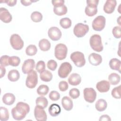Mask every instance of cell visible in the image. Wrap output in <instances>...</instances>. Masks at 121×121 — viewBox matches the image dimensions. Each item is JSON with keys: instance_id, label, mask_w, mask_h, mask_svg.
<instances>
[{"instance_id": "17", "label": "cell", "mask_w": 121, "mask_h": 121, "mask_svg": "<svg viewBox=\"0 0 121 121\" xmlns=\"http://www.w3.org/2000/svg\"><path fill=\"white\" fill-rule=\"evenodd\" d=\"M97 90L101 93L108 92L110 88V84L107 80H102L98 82L96 85Z\"/></svg>"}, {"instance_id": "18", "label": "cell", "mask_w": 121, "mask_h": 121, "mask_svg": "<svg viewBox=\"0 0 121 121\" xmlns=\"http://www.w3.org/2000/svg\"><path fill=\"white\" fill-rule=\"evenodd\" d=\"M69 83L72 86L78 85L81 81V78L80 76L78 73H72L68 78Z\"/></svg>"}, {"instance_id": "13", "label": "cell", "mask_w": 121, "mask_h": 121, "mask_svg": "<svg viewBox=\"0 0 121 121\" xmlns=\"http://www.w3.org/2000/svg\"><path fill=\"white\" fill-rule=\"evenodd\" d=\"M35 118L38 121H45L47 120V116L46 112L37 106H36L34 110Z\"/></svg>"}, {"instance_id": "30", "label": "cell", "mask_w": 121, "mask_h": 121, "mask_svg": "<svg viewBox=\"0 0 121 121\" xmlns=\"http://www.w3.org/2000/svg\"><path fill=\"white\" fill-rule=\"evenodd\" d=\"M85 13L88 17H93L97 12V7L87 5L85 8Z\"/></svg>"}, {"instance_id": "42", "label": "cell", "mask_w": 121, "mask_h": 121, "mask_svg": "<svg viewBox=\"0 0 121 121\" xmlns=\"http://www.w3.org/2000/svg\"><path fill=\"white\" fill-rule=\"evenodd\" d=\"M9 56L8 55H3L0 57V65L5 67V66H8L9 65Z\"/></svg>"}, {"instance_id": "38", "label": "cell", "mask_w": 121, "mask_h": 121, "mask_svg": "<svg viewBox=\"0 0 121 121\" xmlns=\"http://www.w3.org/2000/svg\"><path fill=\"white\" fill-rule=\"evenodd\" d=\"M36 70L39 73H41L45 70V62L43 60H40L38 61L36 64L35 67Z\"/></svg>"}, {"instance_id": "11", "label": "cell", "mask_w": 121, "mask_h": 121, "mask_svg": "<svg viewBox=\"0 0 121 121\" xmlns=\"http://www.w3.org/2000/svg\"><path fill=\"white\" fill-rule=\"evenodd\" d=\"M48 35L52 40L56 41L60 40L61 38V32L59 28L53 26L50 28L48 30Z\"/></svg>"}, {"instance_id": "8", "label": "cell", "mask_w": 121, "mask_h": 121, "mask_svg": "<svg viewBox=\"0 0 121 121\" xmlns=\"http://www.w3.org/2000/svg\"><path fill=\"white\" fill-rule=\"evenodd\" d=\"M38 83V76L35 70L28 74L26 80V85L29 88H35Z\"/></svg>"}, {"instance_id": "4", "label": "cell", "mask_w": 121, "mask_h": 121, "mask_svg": "<svg viewBox=\"0 0 121 121\" xmlns=\"http://www.w3.org/2000/svg\"><path fill=\"white\" fill-rule=\"evenodd\" d=\"M68 49L66 45L63 43L57 44L54 49V55L59 60H62L66 58L67 54Z\"/></svg>"}, {"instance_id": "23", "label": "cell", "mask_w": 121, "mask_h": 121, "mask_svg": "<svg viewBox=\"0 0 121 121\" xmlns=\"http://www.w3.org/2000/svg\"><path fill=\"white\" fill-rule=\"evenodd\" d=\"M8 78L10 81H17L20 78V74L17 69H12L9 71L8 74Z\"/></svg>"}, {"instance_id": "3", "label": "cell", "mask_w": 121, "mask_h": 121, "mask_svg": "<svg viewBox=\"0 0 121 121\" xmlns=\"http://www.w3.org/2000/svg\"><path fill=\"white\" fill-rule=\"evenodd\" d=\"M70 58L74 64L78 67H82L86 63L84 54L81 52H74L71 54Z\"/></svg>"}, {"instance_id": "2", "label": "cell", "mask_w": 121, "mask_h": 121, "mask_svg": "<svg viewBox=\"0 0 121 121\" xmlns=\"http://www.w3.org/2000/svg\"><path fill=\"white\" fill-rule=\"evenodd\" d=\"M89 43L92 49L95 52H101L103 50L101 37L99 35H92L89 40Z\"/></svg>"}, {"instance_id": "47", "label": "cell", "mask_w": 121, "mask_h": 121, "mask_svg": "<svg viewBox=\"0 0 121 121\" xmlns=\"http://www.w3.org/2000/svg\"><path fill=\"white\" fill-rule=\"evenodd\" d=\"M99 1V0H86V3L87 5L89 6L97 7Z\"/></svg>"}, {"instance_id": "9", "label": "cell", "mask_w": 121, "mask_h": 121, "mask_svg": "<svg viewBox=\"0 0 121 121\" xmlns=\"http://www.w3.org/2000/svg\"><path fill=\"white\" fill-rule=\"evenodd\" d=\"M106 23V19L103 16L96 17L92 22V28L96 31H101L104 29Z\"/></svg>"}, {"instance_id": "22", "label": "cell", "mask_w": 121, "mask_h": 121, "mask_svg": "<svg viewBox=\"0 0 121 121\" xmlns=\"http://www.w3.org/2000/svg\"><path fill=\"white\" fill-rule=\"evenodd\" d=\"M109 66L110 68L113 70H118L121 73V60L117 58H112L109 61Z\"/></svg>"}, {"instance_id": "14", "label": "cell", "mask_w": 121, "mask_h": 121, "mask_svg": "<svg viewBox=\"0 0 121 121\" xmlns=\"http://www.w3.org/2000/svg\"><path fill=\"white\" fill-rule=\"evenodd\" d=\"M0 19L5 23H9L11 21L12 17L7 9L2 7L0 9Z\"/></svg>"}, {"instance_id": "12", "label": "cell", "mask_w": 121, "mask_h": 121, "mask_svg": "<svg viewBox=\"0 0 121 121\" xmlns=\"http://www.w3.org/2000/svg\"><path fill=\"white\" fill-rule=\"evenodd\" d=\"M35 66V61L33 59H27L25 60L22 66V71L23 73L28 74L33 70Z\"/></svg>"}, {"instance_id": "19", "label": "cell", "mask_w": 121, "mask_h": 121, "mask_svg": "<svg viewBox=\"0 0 121 121\" xmlns=\"http://www.w3.org/2000/svg\"><path fill=\"white\" fill-rule=\"evenodd\" d=\"M61 104L63 108L68 111L72 110L73 106L71 99L67 96L63 97L61 100Z\"/></svg>"}, {"instance_id": "36", "label": "cell", "mask_w": 121, "mask_h": 121, "mask_svg": "<svg viewBox=\"0 0 121 121\" xmlns=\"http://www.w3.org/2000/svg\"><path fill=\"white\" fill-rule=\"evenodd\" d=\"M9 65L13 67H17L19 65L20 63V58L16 56H13L9 58Z\"/></svg>"}, {"instance_id": "27", "label": "cell", "mask_w": 121, "mask_h": 121, "mask_svg": "<svg viewBox=\"0 0 121 121\" xmlns=\"http://www.w3.org/2000/svg\"><path fill=\"white\" fill-rule=\"evenodd\" d=\"M35 103L36 106L43 109L47 107L48 104L47 99L43 96L38 97L36 99Z\"/></svg>"}, {"instance_id": "44", "label": "cell", "mask_w": 121, "mask_h": 121, "mask_svg": "<svg viewBox=\"0 0 121 121\" xmlns=\"http://www.w3.org/2000/svg\"><path fill=\"white\" fill-rule=\"evenodd\" d=\"M59 88L60 91H66L69 88L68 83L65 81H61L59 84Z\"/></svg>"}, {"instance_id": "21", "label": "cell", "mask_w": 121, "mask_h": 121, "mask_svg": "<svg viewBox=\"0 0 121 121\" xmlns=\"http://www.w3.org/2000/svg\"><path fill=\"white\" fill-rule=\"evenodd\" d=\"M2 99L4 104L8 105H11L14 103L16 98L13 94L8 93L3 95Z\"/></svg>"}, {"instance_id": "24", "label": "cell", "mask_w": 121, "mask_h": 121, "mask_svg": "<svg viewBox=\"0 0 121 121\" xmlns=\"http://www.w3.org/2000/svg\"><path fill=\"white\" fill-rule=\"evenodd\" d=\"M39 47L41 50L43 51H48L51 48V43L46 39H43L39 42Z\"/></svg>"}, {"instance_id": "48", "label": "cell", "mask_w": 121, "mask_h": 121, "mask_svg": "<svg viewBox=\"0 0 121 121\" xmlns=\"http://www.w3.org/2000/svg\"><path fill=\"white\" fill-rule=\"evenodd\" d=\"M20 2L22 3V4L24 6H27L30 5L32 2H35V1L32 0H20Z\"/></svg>"}, {"instance_id": "32", "label": "cell", "mask_w": 121, "mask_h": 121, "mask_svg": "<svg viewBox=\"0 0 121 121\" xmlns=\"http://www.w3.org/2000/svg\"><path fill=\"white\" fill-rule=\"evenodd\" d=\"M49 91V87L45 85H41L37 89V93L41 96L46 95Z\"/></svg>"}, {"instance_id": "49", "label": "cell", "mask_w": 121, "mask_h": 121, "mask_svg": "<svg viewBox=\"0 0 121 121\" xmlns=\"http://www.w3.org/2000/svg\"><path fill=\"white\" fill-rule=\"evenodd\" d=\"M100 121H111V119L110 118V116H108V115H103L102 116H101V117H100V119L99 120Z\"/></svg>"}, {"instance_id": "1", "label": "cell", "mask_w": 121, "mask_h": 121, "mask_svg": "<svg viewBox=\"0 0 121 121\" xmlns=\"http://www.w3.org/2000/svg\"><path fill=\"white\" fill-rule=\"evenodd\" d=\"M29 111L30 107L27 104L19 102L17 104L16 107L12 109L11 114L15 120L20 121L25 118Z\"/></svg>"}, {"instance_id": "20", "label": "cell", "mask_w": 121, "mask_h": 121, "mask_svg": "<svg viewBox=\"0 0 121 121\" xmlns=\"http://www.w3.org/2000/svg\"><path fill=\"white\" fill-rule=\"evenodd\" d=\"M50 115L52 117H56L60 114L61 112V108L59 105L56 104H52L48 108Z\"/></svg>"}, {"instance_id": "39", "label": "cell", "mask_w": 121, "mask_h": 121, "mask_svg": "<svg viewBox=\"0 0 121 121\" xmlns=\"http://www.w3.org/2000/svg\"><path fill=\"white\" fill-rule=\"evenodd\" d=\"M69 95L72 99H77L80 95V92L79 90L76 88L71 89L69 92Z\"/></svg>"}, {"instance_id": "35", "label": "cell", "mask_w": 121, "mask_h": 121, "mask_svg": "<svg viewBox=\"0 0 121 121\" xmlns=\"http://www.w3.org/2000/svg\"><path fill=\"white\" fill-rule=\"evenodd\" d=\"M31 18L34 22H39L43 19V15L38 11H34L31 15Z\"/></svg>"}, {"instance_id": "50", "label": "cell", "mask_w": 121, "mask_h": 121, "mask_svg": "<svg viewBox=\"0 0 121 121\" xmlns=\"http://www.w3.org/2000/svg\"><path fill=\"white\" fill-rule=\"evenodd\" d=\"M0 78H2L6 73V69L4 66L0 65Z\"/></svg>"}, {"instance_id": "37", "label": "cell", "mask_w": 121, "mask_h": 121, "mask_svg": "<svg viewBox=\"0 0 121 121\" xmlns=\"http://www.w3.org/2000/svg\"><path fill=\"white\" fill-rule=\"evenodd\" d=\"M121 86L120 85L118 86L115 87L112 89V95L113 97L115 99H120L121 98Z\"/></svg>"}, {"instance_id": "34", "label": "cell", "mask_w": 121, "mask_h": 121, "mask_svg": "<svg viewBox=\"0 0 121 121\" xmlns=\"http://www.w3.org/2000/svg\"><path fill=\"white\" fill-rule=\"evenodd\" d=\"M37 49L35 45L31 44L28 45L26 49V53L28 56H34L37 53Z\"/></svg>"}, {"instance_id": "5", "label": "cell", "mask_w": 121, "mask_h": 121, "mask_svg": "<svg viewBox=\"0 0 121 121\" xmlns=\"http://www.w3.org/2000/svg\"><path fill=\"white\" fill-rule=\"evenodd\" d=\"M88 31V26L82 23H78L76 24L73 29L74 35L78 38L84 36Z\"/></svg>"}, {"instance_id": "40", "label": "cell", "mask_w": 121, "mask_h": 121, "mask_svg": "<svg viewBox=\"0 0 121 121\" xmlns=\"http://www.w3.org/2000/svg\"><path fill=\"white\" fill-rule=\"evenodd\" d=\"M112 33L113 36L119 39L121 37V28L119 26H116L114 27L112 30Z\"/></svg>"}, {"instance_id": "25", "label": "cell", "mask_w": 121, "mask_h": 121, "mask_svg": "<svg viewBox=\"0 0 121 121\" xmlns=\"http://www.w3.org/2000/svg\"><path fill=\"white\" fill-rule=\"evenodd\" d=\"M107 106L106 101L103 99H100L98 100L95 104L96 109L99 112H103L104 111Z\"/></svg>"}, {"instance_id": "29", "label": "cell", "mask_w": 121, "mask_h": 121, "mask_svg": "<svg viewBox=\"0 0 121 121\" xmlns=\"http://www.w3.org/2000/svg\"><path fill=\"white\" fill-rule=\"evenodd\" d=\"M53 12L58 16H62L67 13V8L65 5L58 7H54Z\"/></svg>"}, {"instance_id": "46", "label": "cell", "mask_w": 121, "mask_h": 121, "mask_svg": "<svg viewBox=\"0 0 121 121\" xmlns=\"http://www.w3.org/2000/svg\"><path fill=\"white\" fill-rule=\"evenodd\" d=\"M17 0H1L0 2H4L6 3L8 6L10 7H13L15 6L17 3Z\"/></svg>"}, {"instance_id": "7", "label": "cell", "mask_w": 121, "mask_h": 121, "mask_svg": "<svg viewBox=\"0 0 121 121\" xmlns=\"http://www.w3.org/2000/svg\"><path fill=\"white\" fill-rule=\"evenodd\" d=\"M72 69V67L70 63L68 62H64L60 65L58 73L60 78H64L68 77Z\"/></svg>"}, {"instance_id": "16", "label": "cell", "mask_w": 121, "mask_h": 121, "mask_svg": "<svg viewBox=\"0 0 121 121\" xmlns=\"http://www.w3.org/2000/svg\"><path fill=\"white\" fill-rule=\"evenodd\" d=\"M89 63L94 66H98L102 62V57L98 54L95 53H91L88 57Z\"/></svg>"}, {"instance_id": "43", "label": "cell", "mask_w": 121, "mask_h": 121, "mask_svg": "<svg viewBox=\"0 0 121 121\" xmlns=\"http://www.w3.org/2000/svg\"><path fill=\"white\" fill-rule=\"evenodd\" d=\"M47 67L49 69L52 71H54L57 67V62L53 60H50L47 62Z\"/></svg>"}, {"instance_id": "33", "label": "cell", "mask_w": 121, "mask_h": 121, "mask_svg": "<svg viewBox=\"0 0 121 121\" xmlns=\"http://www.w3.org/2000/svg\"><path fill=\"white\" fill-rule=\"evenodd\" d=\"M71 21L68 17H64L60 20V26L64 29H68L71 26Z\"/></svg>"}, {"instance_id": "15", "label": "cell", "mask_w": 121, "mask_h": 121, "mask_svg": "<svg viewBox=\"0 0 121 121\" xmlns=\"http://www.w3.org/2000/svg\"><path fill=\"white\" fill-rule=\"evenodd\" d=\"M117 2L115 0H107L104 6V10L107 14L113 12L116 6Z\"/></svg>"}, {"instance_id": "28", "label": "cell", "mask_w": 121, "mask_h": 121, "mask_svg": "<svg viewBox=\"0 0 121 121\" xmlns=\"http://www.w3.org/2000/svg\"><path fill=\"white\" fill-rule=\"evenodd\" d=\"M41 79L44 82H49L52 78V73L48 70H44L40 73Z\"/></svg>"}, {"instance_id": "6", "label": "cell", "mask_w": 121, "mask_h": 121, "mask_svg": "<svg viewBox=\"0 0 121 121\" xmlns=\"http://www.w3.org/2000/svg\"><path fill=\"white\" fill-rule=\"evenodd\" d=\"M10 43L12 47L16 50H20L24 46V42L17 34H14L10 37Z\"/></svg>"}, {"instance_id": "10", "label": "cell", "mask_w": 121, "mask_h": 121, "mask_svg": "<svg viewBox=\"0 0 121 121\" xmlns=\"http://www.w3.org/2000/svg\"><path fill=\"white\" fill-rule=\"evenodd\" d=\"M84 98L86 101L89 103H93L96 97V92L94 88H85L83 91Z\"/></svg>"}, {"instance_id": "31", "label": "cell", "mask_w": 121, "mask_h": 121, "mask_svg": "<svg viewBox=\"0 0 121 121\" xmlns=\"http://www.w3.org/2000/svg\"><path fill=\"white\" fill-rule=\"evenodd\" d=\"M8 110L4 107H0V120L1 121H6L9 119Z\"/></svg>"}, {"instance_id": "41", "label": "cell", "mask_w": 121, "mask_h": 121, "mask_svg": "<svg viewBox=\"0 0 121 121\" xmlns=\"http://www.w3.org/2000/svg\"><path fill=\"white\" fill-rule=\"evenodd\" d=\"M49 97L51 100L56 101L60 99V95L59 93L56 91H52L50 93Z\"/></svg>"}, {"instance_id": "45", "label": "cell", "mask_w": 121, "mask_h": 121, "mask_svg": "<svg viewBox=\"0 0 121 121\" xmlns=\"http://www.w3.org/2000/svg\"><path fill=\"white\" fill-rule=\"evenodd\" d=\"M64 0H52V3L54 7H58L62 6L64 4Z\"/></svg>"}, {"instance_id": "26", "label": "cell", "mask_w": 121, "mask_h": 121, "mask_svg": "<svg viewBox=\"0 0 121 121\" xmlns=\"http://www.w3.org/2000/svg\"><path fill=\"white\" fill-rule=\"evenodd\" d=\"M109 82L112 85H117L121 80V77L119 75L116 73H112L109 75Z\"/></svg>"}]
</instances>
